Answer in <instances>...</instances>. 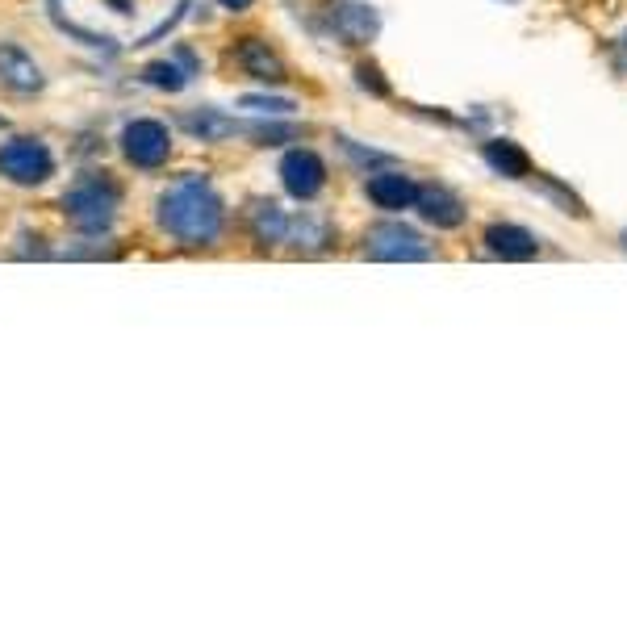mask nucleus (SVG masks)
<instances>
[{
    "label": "nucleus",
    "instance_id": "nucleus-1",
    "mask_svg": "<svg viewBox=\"0 0 627 627\" xmlns=\"http://www.w3.org/2000/svg\"><path fill=\"white\" fill-rule=\"evenodd\" d=\"M159 230L172 235L180 247H214L226 230V205L214 184L201 176H184L155 205Z\"/></svg>",
    "mask_w": 627,
    "mask_h": 627
},
{
    "label": "nucleus",
    "instance_id": "nucleus-2",
    "mask_svg": "<svg viewBox=\"0 0 627 627\" xmlns=\"http://www.w3.org/2000/svg\"><path fill=\"white\" fill-rule=\"evenodd\" d=\"M122 209V189L109 172H84L72 189L63 193V214L80 235H105Z\"/></svg>",
    "mask_w": 627,
    "mask_h": 627
},
{
    "label": "nucleus",
    "instance_id": "nucleus-3",
    "mask_svg": "<svg viewBox=\"0 0 627 627\" xmlns=\"http://www.w3.org/2000/svg\"><path fill=\"white\" fill-rule=\"evenodd\" d=\"M0 176L9 184H21V189H34V184H46L55 176V155L42 138L17 134L0 147Z\"/></svg>",
    "mask_w": 627,
    "mask_h": 627
},
{
    "label": "nucleus",
    "instance_id": "nucleus-4",
    "mask_svg": "<svg viewBox=\"0 0 627 627\" xmlns=\"http://www.w3.org/2000/svg\"><path fill=\"white\" fill-rule=\"evenodd\" d=\"M122 155L130 159L134 168L143 172H155L168 164L172 155V138H168V126L164 122H151V118H138L122 130Z\"/></svg>",
    "mask_w": 627,
    "mask_h": 627
},
{
    "label": "nucleus",
    "instance_id": "nucleus-5",
    "mask_svg": "<svg viewBox=\"0 0 627 627\" xmlns=\"http://www.w3.org/2000/svg\"><path fill=\"white\" fill-rule=\"evenodd\" d=\"M0 88L13 92V97H34L46 88V72L42 63L17 42H0Z\"/></svg>",
    "mask_w": 627,
    "mask_h": 627
},
{
    "label": "nucleus",
    "instance_id": "nucleus-6",
    "mask_svg": "<svg viewBox=\"0 0 627 627\" xmlns=\"http://www.w3.org/2000/svg\"><path fill=\"white\" fill-rule=\"evenodd\" d=\"M281 184H285L289 197L310 201V197H318L322 189H327V164H322L310 147H297L281 159Z\"/></svg>",
    "mask_w": 627,
    "mask_h": 627
},
{
    "label": "nucleus",
    "instance_id": "nucleus-7",
    "mask_svg": "<svg viewBox=\"0 0 627 627\" xmlns=\"http://www.w3.org/2000/svg\"><path fill=\"white\" fill-rule=\"evenodd\" d=\"M230 59H235V67H239L243 76L260 80V84H285L289 80L285 59L276 55L264 38H239L235 51H230Z\"/></svg>",
    "mask_w": 627,
    "mask_h": 627
},
{
    "label": "nucleus",
    "instance_id": "nucleus-8",
    "mask_svg": "<svg viewBox=\"0 0 627 627\" xmlns=\"http://www.w3.org/2000/svg\"><path fill=\"white\" fill-rule=\"evenodd\" d=\"M176 126L184 134H193L197 143H226V138H239V134L251 138V126L255 122H235V118H226L222 109L201 105V109H184L180 118H176Z\"/></svg>",
    "mask_w": 627,
    "mask_h": 627
},
{
    "label": "nucleus",
    "instance_id": "nucleus-9",
    "mask_svg": "<svg viewBox=\"0 0 627 627\" xmlns=\"http://www.w3.org/2000/svg\"><path fill=\"white\" fill-rule=\"evenodd\" d=\"M368 255H373V260H427L431 247L418 239L410 226L385 222V226L368 230Z\"/></svg>",
    "mask_w": 627,
    "mask_h": 627
},
{
    "label": "nucleus",
    "instance_id": "nucleus-10",
    "mask_svg": "<svg viewBox=\"0 0 627 627\" xmlns=\"http://www.w3.org/2000/svg\"><path fill=\"white\" fill-rule=\"evenodd\" d=\"M193 76H201V63L189 46H176L172 59H155L143 67V84L151 88H164V92H180Z\"/></svg>",
    "mask_w": 627,
    "mask_h": 627
},
{
    "label": "nucleus",
    "instance_id": "nucleus-11",
    "mask_svg": "<svg viewBox=\"0 0 627 627\" xmlns=\"http://www.w3.org/2000/svg\"><path fill=\"white\" fill-rule=\"evenodd\" d=\"M414 205H418V214H423L431 226H439V230H456L464 222V201L456 193H448V189H439V184L418 189Z\"/></svg>",
    "mask_w": 627,
    "mask_h": 627
},
{
    "label": "nucleus",
    "instance_id": "nucleus-12",
    "mask_svg": "<svg viewBox=\"0 0 627 627\" xmlns=\"http://www.w3.org/2000/svg\"><path fill=\"white\" fill-rule=\"evenodd\" d=\"M414 197H418V184L410 176H402V172H381V176L368 180V201L389 209V214H393V209H410Z\"/></svg>",
    "mask_w": 627,
    "mask_h": 627
},
{
    "label": "nucleus",
    "instance_id": "nucleus-13",
    "mask_svg": "<svg viewBox=\"0 0 627 627\" xmlns=\"http://www.w3.org/2000/svg\"><path fill=\"white\" fill-rule=\"evenodd\" d=\"M485 247L494 255H502V260H531V255L540 251L536 235H527L523 226H510V222H494L485 230Z\"/></svg>",
    "mask_w": 627,
    "mask_h": 627
},
{
    "label": "nucleus",
    "instance_id": "nucleus-14",
    "mask_svg": "<svg viewBox=\"0 0 627 627\" xmlns=\"http://www.w3.org/2000/svg\"><path fill=\"white\" fill-rule=\"evenodd\" d=\"M331 21H335V30H339V38L343 42H368V38H377V30H381V21H377V13L368 9V5H352V0H343V5H335L331 9Z\"/></svg>",
    "mask_w": 627,
    "mask_h": 627
},
{
    "label": "nucleus",
    "instance_id": "nucleus-15",
    "mask_svg": "<svg viewBox=\"0 0 627 627\" xmlns=\"http://www.w3.org/2000/svg\"><path fill=\"white\" fill-rule=\"evenodd\" d=\"M285 235H289L285 209L276 201H255L251 205V239L260 247H276V243H285Z\"/></svg>",
    "mask_w": 627,
    "mask_h": 627
},
{
    "label": "nucleus",
    "instance_id": "nucleus-16",
    "mask_svg": "<svg viewBox=\"0 0 627 627\" xmlns=\"http://www.w3.org/2000/svg\"><path fill=\"white\" fill-rule=\"evenodd\" d=\"M285 239H293L297 251H322L331 243V226L322 218H314V214H301V218H289V235Z\"/></svg>",
    "mask_w": 627,
    "mask_h": 627
},
{
    "label": "nucleus",
    "instance_id": "nucleus-17",
    "mask_svg": "<svg viewBox=\"0 0 627 627\" xmlns=\"http://www.w3.org/2000/svg\"><path fill=\"white\" fill-rule=\"evenodd\" d=\"M485 159H490L502 176H527V155L515 143H506V138H498V143H485Z\"/></svg>",
    "mask_w": 627,
    "mask_h": 627
},
{
    "label": "nucleus",
    "instance_id": "nucleus-18",
    "mask_svg": "<svg viewBox=\"0 0 627 627\" xmlns=\"http://www.w3.org/2000/svg\"><path fill=\"white\" fill-rule=\"evenodd\" d=\"M243 109H251V113H289L293 101H281V97H243Z\"/></svg>",
    "mask_w": 627,
    "mask_h": 627
},
{
    "label": "nucleus",
    "instance_id": "nucleus-19",
    "mask_svg": "<svg viewBox=\"0 0 627 627\" xmlns=\"http://www.w3.org/2000/svg\"><path fill=\"white\" fill-rule=\"evenodd\" d=\"M356 80H360L364 88H373V92H377V97H389V84L381 80V72H377V67H373V63H360V67H356Z\"/></svg>",
    "mask_w": 627,
    "mask_h": 627
},
{
    "label": "nucleus",
    "instance_id": "nucleus-20",
    "mask_svg": "<svg viewBox=\"0 0 627 627\" xmlns=\"http://www.w3.org/2000/svg\"><path fill=\"white\" fill-rule=\"evenodd\" d=\"M255 5V0H218V9H226V13H247Z\"/></svg>",
    "mask_w": 627,
    "mask_h": 627
}]
</instances>
